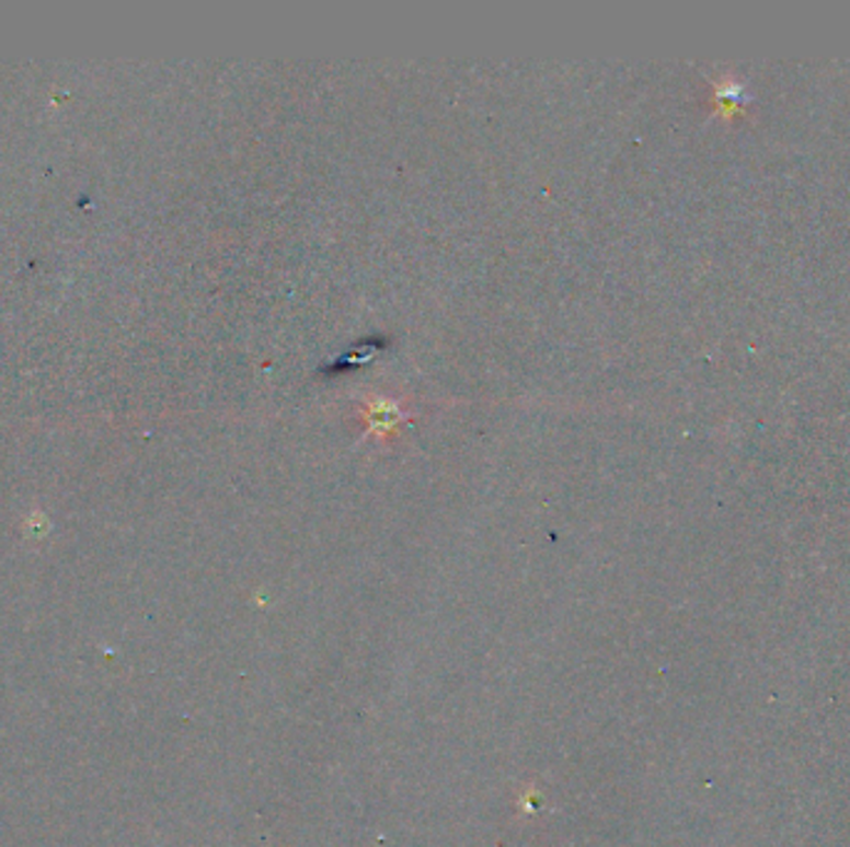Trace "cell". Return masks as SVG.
Here are the masks:
<instances>
[{"instance_id":"6da1fadb","label":"cell","mask_w":850,"mask_h":847,"mask_svg":"<svg viewBox=\"0 0 850 847\" xmlns=\"http://www.w3.org/2000/svg\"><path fill=\"white\" fill-rule=\"evenodd\" d=\"M364 420L368 422V432H378V436L386 438L403 420V410L395 401L371 398L364 403Z\"/></svg>"}]
</instances>
